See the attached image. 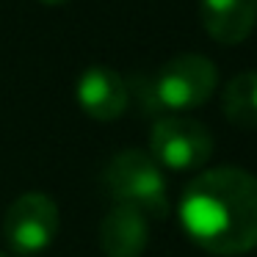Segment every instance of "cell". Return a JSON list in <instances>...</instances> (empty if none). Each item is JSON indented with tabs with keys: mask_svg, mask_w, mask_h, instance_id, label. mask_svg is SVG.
<instances>
[{
	"mask_svg": "<svg viewBox=\"0 0 257 257\" xmlns=\"http://www.w3.org/2000/svg\"><path fill=\"white\" fill-rule=\"evenodd\" d=\"M180 221L199 249L240 257L257 249V177L238 166L196 174L180 199Z\"/></svg>",
	"mask_w": 257,
	"mask_h": 257,
	"instance_id": "obj_1",
	"label": "cell"
},
{
	"mask_svg": "<svg viewBox=\"0 0 257 257\" xmlns=\"http://www.w3.org/2000/svg\"><path fill=\"white\" fill-rule=\"evenodd\" d=\"M102 183L116 205H130L147 218H163L169 213L166 180L150 152L124 150L113 155L102 172Z\"/></svg>",
	"mask_w": 257,
	"mask_h": 257,
	"instance_id": "obj_2",
	"label": "cell"
},
{
	"mask_svg": "<svg viewBox=\"0 0 257 257\" xmlns=\"http://www.w3.org/2000/svg\"><path fill=\"white\" fill-rule=\"evenodd\" d=\"M218 83L216 64L199 53H183L169 58L152 80L158 105L166 111H191L205 105Z\"/></svg>",
	"mask_w": 257,
	"mask_h": 257,
	"instance_id": "obj_3",
	"label": "cell"
},
{
	"mask_svg": "<svg viewBox=\"0 0 257 257\" xmlns=\"http://www.w3.org/2000/svg\"><path fill=\"white\" fill-rule=\"evenodd\" d=\"M150 150L158 166L174 169V172H194L210 161L213 136L196 119L163 116L152 124Z\"/></svg>",
	"mask_w": 257,
	"mask_h": 257,
	"instance_id": "obj_4",
	"label": "cell"
},
{
	"mask_svg": "<svg viewBox=\"0 0 257 257\" xmlns=\"http://www.w3.org/2000/svg\"><path fill=\"white\" fill-rule=\"evenodd\" d=\"M58 207L47 194L31 191L9 205L3 218V238L17 254H36L47 249L58 232Z\"/></svg>",
	"mask_w": 257,
	"mask_h": 257,
	"instance_id": "obj_5",
	"label": "cell"
},
{
	"mask_svg": "<svg viewBox=\"0 0 257 257\" xmlns=\"http://www.w3.org/2000/svg\"><path fill=\"white\" fill-rule=\"evenodd\" d=\"M75 97L83 113H89L97 122H113L130 105L127 80L108 67H89L78 78Z\"/></svg>",
	"mask_w": 257,
	"mask_h": 257,
	"instance_id": "obj_6",
	"label": "cell"
},
{
	"mask_svg": "<svg viewBox=\"0 0 257 257\" xmlns=\"http://www.w3.org/2000/svg\"><path fill=\"white\" fill-rule=\"evenodd\" d=\"M207 36L218 45H240L257 23V0H199Z\"/></svg>",
	"mask_w": 257,
	"mask_h": 257,
	"instance_id": "obj_7",
	"label": "cell"
},
{
	"mask_svg": "<svg viewBox=\"0 0 257 257\" xmlns=\"http://www.w3.org/2000/svg\"><path fill=\"white\" fill-rule=\"evenodd\" d=\"M147 240V216L130 205H113L100 224V246L108 257H139Z\"/></svg>",
	"mask_w": 257,
	"mask_h": 257,
	"instance_id": "obj_8",
	"label": "cell"
},
{
	"mask_svg": "<svg viewBox=\"0 0 257 257\" xmlns=\"http://www.w3.org/2000/svg\"><path fill=\"white\" fill-rule=\"evenodd\" d=\"M224 116L240 130H257V69L235 75L221 97Z\"/></svg>",
	"mask_w": 257,
	"mask_h": 257,
	"instance_id": "obj_9",
	"label": "cell"
},
{
	"mask_svg": "<svg viewBox=\"0 0 257 257\" xmlns=\"http://www.w3.org/2000/svg\"><path fill=\"white\" fill-rule=\"evenodd\" d=\"M39 3H47V6H61V3H67V0H39Z\"/></svg>",
	"mask_w": 257,
	"mask_h": 257,
	"instance_id": "obj_10",
	"label": "cell"
},
{
	"mask_svg": "<svg viewBox=\"0 0 257 257\" xmlns=\"http://www.w3.org/2000/svg\"><path fill=\"white\" fill-rule=\"evenodd\" d=\"M0 257H9V254H3V251H0Z\"/></svg>",
	"mask_w": 257,
	"mask_h": 257,
	"instance_id": "obj_11",
	"label": "cell"
}]
</instances>
